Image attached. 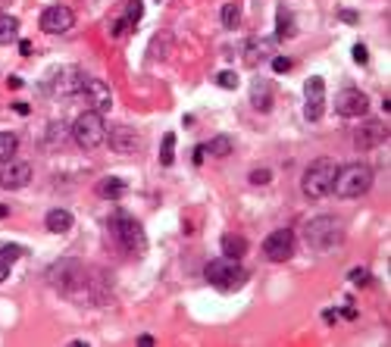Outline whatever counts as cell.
I'll list each match as a JSON object with an SVG mask.
<instances>
[{
  "instance_id": "40",
  "label": "cell",
  "mask_w": 391,
  "mask_h": 347,
  "mask_svg": "<svg viewBox=\"0 0 391 347\" xmlns=\"http://www.w3.org/2000/svg\"><path fill=\"white\" fill-rule=\"evenodd\" d=\"M203 153H207V150H203V144H200V147L194 150V163H203Z\"/></svg>"
},
{
  "instance_id": "25",
  "label": "cell",
  "mask_w": 391,
  "mask_h": 347,
  "mask_svg": "<svg viewBox=\"0 0 391 347\" xmlns=\"http://www.w3.org/2000/svg\"><path fill=\"white\" fill-rule=\"evenodd\" d=\"M172 160H175V135L166 132L163 135V147H160V163L163 166H172Z\"/></svg>"
},
{
  "instance_id": "35",
  "label": "cell",
  "mask_w": 391,
  "mask_h": 347,
  "mask_svg": "<svg viewBox=\"0 0 391 347\" xmlns=\"http://www.w3.org/2000/svg\"><path fill=\"white\" fill-rule=\"evenodd\" d=\"M128 28H132V25H128L125 19H119V22H113V28H110V34H113V38H122V34H125Z\"/></svg>"
},
{
  "instance_id": "8",
  "label": "cell",
  "mask_w": 391,
  "mask_h": 347,
  "mask_svg": "<svg viewBox=\"0 0 391 347\" xmlns=\"http://www.w3.org/2000/svg\"><path fill=\"white\" fill-rule=\"evenodd\" d=\"M79 94L85 97V103H91V109H97V113H106L110 106H113V91H110V85L103 79H91L85 75L82 79V88Z\"/></svg>"
},
{
  "instance_id": "7",
  "label": "cell",
  "mask_w": 391,
  "mask_h": 347,
  "mask_svg": "<svg viewBox=\"0 0 391 347\" xmlns=\"http://www.w3.org/2000/svg\"><path fill=\"white\" fill-rule=\"evenodd\" d=\"M106 141H110V147H113L116 153H122V157H132V153L144 150V135L138 129H132V125H116V129H110Z\"/></svg>"
},
{
  "instance_id": "36",
  "label": "cell",
  "mask_w": 391,
  "mask_h": 347,
  "mask_svg": "<svg viewBox=\"0 0 391 347\" xmlns=\"http://www.w3.org/2000/svg\"><path fill=\"white\" fill-rule=\"evenodd\" d=\"M7 279H10V260L0 257V282H7Z\"/></svg>"
},
{
  "instance_id": "5",
  "label": "cell",
  "mask_w": 391,
  "mask_h": 347,
  "mask_svg": "<svg viewBox=\"0 0 391 347\" xmlns=\"http://www.w3.org/2000/svg\"><path fill=\"white\" fill-rule=\"evenodd\" d=\"M72 138L82 150H97L106 144V122H103V113L97 109H85V113L76 119L72 125Z\"/></svg>"
},
{
  "instance_id": "23",
  "label": "cell",
  "mask_w": 391,
  "mask_h": 347,
  "mask_svg": "<svg viewBox=\"0 0 391 347\" xmlns=\"http://www.w3.org/2000/svg\"><path fill=\"white\" fill-rule=\"evenodd\" d=\"M16 34H19V19L10 16V13H4V16H0V44H10Z\"/></svg>"
},
{
  "instance_id": "6",
  "label": "cell",
  "mask_w": 391,
  "mask_h": 347,
  "mask_svg": "<svg viewBox=\"0 0 391 347\" xmlns=\"http://www.w3.org/2000/svg\"><path fill=\"white\" fill-rule=\"evenodd\" d=\"M203 276H207V282H210V285H216L219 291H235V288L244 285L247 272L241 269V263H238V260H232V257H216V260H210V263H207Z\"/></svg>"
},
{
  "instance_id": "38",
  "label": "cell",
  "mask_w": 391,
  "mask_h": 347,
  "mask_svg": "<svg viewBox=\"0 0 391 347\" xmlns=\"http://www.w3.org/2000/svg\"><path fill=\"white\" fill-rule=\"evenodd\" d=\"M13 109H16V113H19V116H28V103H22V100H19V103H16Z\"/></svg>"
},
{
  "instance_id": "32",
  "label": "cell",
  "mask_w": 391,
  "mask_h": 347,
  "mask_svg": "<svg viewBox=\"0 0 391 347\" xmlns=\"http://www.w3.org/2000/svg\"><path fill=\"white\" fill-rule=\"evenodd\" d=\"M347 279H350L353 285H366V282H369V272H366V269H350Z\"/></svg>"
},
{
  "instance_id": "41",
  "label": "cell",
  "mask_w": 391,
  "mask_h": 347,
  "mask_svg": "<svg viewBox=\"0 0 391 347\" xmlns=\"http://www.w3.org/2000/svg\"><path fill=\"white\" fill-rule=\"evenodd\" d=\"M138 344H144V347H151V344H154V338H151V335H141V338H138Z\"/></svg>"
},
{
  "instance_id": "10",
  "label": "cell",
  "mask_w": 391,
  "mask_h": 347,
  "mask_svg": "<svg viewBox=\"0 0 391 347\" xmlns=\"http://www.w3.org/2000/svg\"><path fill=\"white\" fill-rule=\"evenodd\" d=\"M366 109H369V100L357 88H344V91L335 94V113L344 116V119H357V116L366 113Z\"/></svg>"
},
{
  "instance_id": "1",
  "label": "cell",
  "mask_w": 391,
  "mask_h": 347,
  "mask_svg": "<svg viewBox=\"0 0 391 347\" xmlns=\"http://www.w3.org/2000/svg\"><path fill=\"white\" fill-rule=\"evenodd\" d=\"M344 238V225L335 216H313L304 225V241L313 253H326L332 247H338Z\"/></svg>"
},
{
  "instance_id": "17",
  "label": "cell",
  "mask_w": 391,
  "mask_h": 347,
  "mask_svg": "<svg viewBox=\"0 0 391 347\" xmlns=\"http://www.w3.org/2000/svg\"><path fill=\"white\" fill-rule=\"evenodd\" d=\"M272 50H275V44H272L269 38H254V41H247V47H244V53H247L244 60H247V66H257V63L269 60Z\"/></svg>"
},
{
  "instance_id": "3",
  "label": "cell",
  "mask_w": 391,
  "mask_h": 347,
  "mask_svg": "<svg viewBox=\"0 0 391 347\" xmlns=\"http://www.w3.org/2000/svg\"><path fill=\"white\" fill-rule=\"evenodd\" d=\"M335 172H338V163H335L332 157H319V160H313L310 166L304 169L301 191H304L310 200H323L326 194H332Z\"/></svg>"
},
{
  "instance_id": "33",
  "label": "cell",
  "mask_w": 391,
  "mask_h": 347,
  "mask_svg": "<svg viewBox=\"0 0 391 347\" xmlns=\"http://www.w3.org/2000/svg\"><path fill=\"white\" fill-rule=\"evenodd\" d=\"M272 69L278 72V75H282V72H288V69H291V60H288V57H272Z\"/></svg>"
},
{
  "instance_id": "31",
  "label": "cell",
  "mask_w": 391,
  "mask_h": 347,
  "mask_svg": "<svg viewBox=\"0 0 391 347\" xmlns=\"http://www.w3.org/2000/svg\"><path fill=\"white\" fill-rule=\"evenodd\" d=\"M63 138H66V135H63V125L53 122L50 129H47V141H50V144H57V141H63Z\"/></svg>"
},
{
  "instance_id": "22",
  "label": "cell",
  "mask_w": 391,
  "mask_h": 347,
  "mask_svg": "<svg viewBox=\"0 0 391 347\" xmlns=\"http://www.w3.org/2000/svg\"><path fill=\"white\" fill-rule=\"evenodd\" d=\"M203 150H207L210 157H216V160H222V157L232 153V138L229 135H216L210 144H203Z\"/></svg>"
},
{
  "instance_id": "9",
  "label": "cell",
  "mask_w": 391,
  "mask_h": 347,
  "mask_svg": "<svg viewBox=\"0 0 391 347\" xmlns=\"http://www.w3.org/2000/svg\"><path fill=\"white\" fill-rule=\"evenodd\" d=\"M291 253H294V235H291V228H275L272 235H266L263 257L269 263H285V260H291Z\"/></svg>"
},
{
  "instance_id": "37",
  "label": "cell",
  "mask_w": 391,
  "mask_h": 347,
  "mask_svg": "<svg viewBox=\"0 0 391 347\" xmlns=\"http://www.w3.org/2000/svg\"><path fill=\"white\" fill-rule=\"evenodd\" d=\"M341 19L353 25V22H357V19H360V16H357V13H353V10H341Z\"/></svg>"
},
{
  "instance_id": "14",
  "label": "cell",
  "mask_w": 391,
  "mask_h": 347,
  "mask_svg": "<svg viewBox=\"0 0 391 347\" xmlns=\"http://www.w3.org/2000/svg\"><path fill=\"white\" fill-rule=\"evenodd\" d=\"M382 141H388V125L379 122V119L363 122L357 129V135H353V144H357L360 150H372V147H379Z\"/></svg>"
},
{
  "instance_id": "30",
  "label": "cell",
  "mask_w": 391,
  "mask_h": 347,
  "mask_svg": "<svg viewBox=\"0 0 391 347\" xmlns=\"http://www.w3.org/2000/svg\"><path fill=\"white\" fill-rule=\"evenodd\" d=\"M272 181V172L269 169H254L251 172V185H269Z\"/></svg>"
},
{
  "instance_id": "15",
  "label": "cell",
  "mask_w": 391,
  "mask_h": 347,
  "mask_svg": "<svg viewBox=\"0 0 391 347\" xmlns=\"http://www.w3.org/2000/svg\"><path fill=\"white\" fill-rule=\"evenodd\" d=\"M82 72L79 69H60L57 72V79H53V94H60V97H76L79 94V88H82Z\"/></svg>"
},
{
  "instance_id": "26",
  "label": "cell",
  "mask_w": 391,
  "mask_h": 347,
  "mask_svg": "<svg viewBox=\"0 0 391 347\" xmlns=\"http://www.w3.org/2000/svg\"><path fill=\"white\" fill-rule=\"evenodd\" d=\"M238 22H241V7L238 4H226V7H222V25H226V28H238Z\"/></svg>"
},
{
  "instance_id": "39",
  "label": "cell",
  "mask_w": 391,
  "mask_h": 347,
  "mask_svg": "<svg viewBox=\"0 0 391 347\" xmlns=\"http://www.w3.org/2000/svg\"><path fill=\"white\" fill-rule=\"evenodd\" d=\"M7 85H10V88H22V79H16V75H10V79H7Z\"/></svg>"
},
{
  "instance_id": "21",
  "label": "cell",
  "mask_w": 391,
  "mask_h": 347,
  "mask_svg": "<svg viewBox=\"0 0 391 347\" xmlns=\"http://www.w3.org/2000/svg\"><path fill=\"white\" fill-rule=\"evenodd\" d=\"M247 253V241L241 235H226L222 238V257H232V260H241Z\"/></svg>"
},
{
  "instance_id": "20",
  "label": "cell",
  "mask_w": 391,
  "mask_h": 347,
  "mask_svg": "<svg viewBox=\"0 0 391 347\" xmlns=\"http://www.w3.org/2000/svg\"><path fill=\"white\" fill-rule=\"evenodd\" d=\"M275 38L278 41L294 38V19H291V10L288 7H278L275 10Z\"/></svg>"
},
{
  "instance_id": "2",
  "label": "cell",
  "mask_w": 391,
  "mask_h": 347,
  "mask_svg": "<svg viewBox=\"0 0 391 347\" xmlns=\"http://www.w3.org/2000/svg\"><path fill=\"white\" fill-rule=\"evenodd\" d=\"M110 235H113V241L125 253L141 257V253L147 250V235H144V228H141L138 219L128 216V213H113V216H110Z\"/></svg>"
},
{
  "instance_id": "18",
  "label": "cell",
  "mask_w": 391,
  "mask_h": 347,
  "mask_svg": "<svg viewBox=\"0 0 391 347\" xmlns=\"http://www.w3.org/2000/svg\"><path fill=\"white\" fill-rule=\"evenodd\" d=\"M125 191H128V185H125V178H119V175H106V178L97 181V194L106 197V200H119Z\"/></svg>"
},
{
  "instance_id": "29",
  "label": "cell",
  "mask_w": 391,
  "mask_h": 347,
  "mask_svg": "<svg viewBox=\"0 0 391 347\" xmlns=\"http://www.w3.org/2000/svg\"><path fill=\"white\" fill-rule=\"evenodd\" d=\"M22 253H25V247H19V244H7L4 250H0V257H4V260H10V263H13V260H19Z\"/></svg>"
},
{
  "instance_id": "34",
  "label": "cell",
  "mask_w": 391,
  "mask_h": 347,
  "mask_svg": "<svg viewBox=\"0 0 391 347\" xmlns=\"http://www.w3.org/2000/svg\"><path fill=\"white\" fill-rule=\"evenodd\" d=\"M366 60H369V50H366L363 44H353V63H360V66H363Z\"/></svg>"
},
{
  "instance_id": "27",
  "label": "cell",
  "mask_w": 391,
  "mask_h": 347,
  "mask_svg": "<svg viewBox=\"0 0 391 347\" xmlns=\"http://www.w3.org/2000/svg\"><path fill=\"white\" fill-rule=\"evenodd\" d=\"M141 16H144V4H141V0H128L125 22H128V25H138V22H141Z\"/></svg>"
},
{
  "instance_id": "19",
  "label": "cell",
  "mask_w": 391,
  "mask_h": 347,
  "mask_svg": "<svg viewBox=\"0 0 391 347\" xmlns=\"http://www.w3.org/2000/svg\"><path fill=\"white\" fill-rule=\"evenodd\" d=\"M44 225H47V232H53V235H66L69 228H72V213L69 210H50L47 216H44Z\"/></svg>"
},
{
  "instance_id": "16",
  "label": "cell",
  "mask_w": 391,
  "mask_h": 347,
  "mask_svg": "<svg viewBox=\"0 0 391 347\" xmlns=\"http://www.w3.org/2000/svg\"><path fill=\"white\" fill-rule=\"evenodd\" d=\"M251 103H254V109H260V113L272 109V82L269 79H254V85H251Z\"/></svg>"
},
{
  "instance_id": "12",
  "label": "cell",
  "mask_w": 391,
  "mask_h": 347,
  "mask_svg": "<svg viewBox=\"0 0 391 347\" xmlns=\"http://www.w3.org/2000/svg\"><path fill=\"white\" fill-rule=\"evenodd\" d=\"M31 181V166L28 163H19V160H7L0 163V188L7 191H19Z\"/></svg>"
},
{
  "instance_id": "24",
  "label": "cell",
  "mask_w": 391,
  "mask_h": 347,
  "mask_svg": "<svg viewBox=\"0 0 391 347\" xmlns=\"http://www.w3.org/2000/svg\"><path fill=\"white\" fill-rule=\"evenodd\" d=\"M16 150H19V138H16L13 132H0V163L13 160Z\"/></svg>"
},
{
  "instance_id": "11",
  "label": "cell",
  "mask_w": 391,
  "mask_h": 347,
  "mask_svg": "<svg viewBox=\"0 0 391 347\" xmlns=\"http://www.w3.org/2000/svg\"><path fill=\"white\" fill-rule=\"evenodd\" d=\"M304 97H307V106H304L307 119H310V122L323 119V113H326V82H323L319 75H310V79H307Z\"/></svg>"
},
{
  "instance_id": "4",
  "label": "cell",
  "mask_w": 391,
  "mask_h": 347,
  "mask_svg": "<svg viewBox=\"0 0 391 347\" xmlns=\"http://www.w3.org/2000/svg\"><path fill=\"white\" fill-rule=\"evenodd\" d=\"M372 188V169L366 163H347V166H338L332 181V191L338 197H360Z\"/></svg>"
},
{
  "instance_id": "13",
  "label": "cell",
  "mask_w": 391,
  "mask_h": 347,
  "mask_svg": "<svg viewBox=\"0 0 391 347\" xmlns=\"http://www.w3.org/2000/svg\"><path fill=\"white\" fill-rule=\"evenodd\" d=\"M72 25H76V16L69 7H47L41 13V28L47 34H66Z\"/></svg>"
},
{
  "instance_id": "28",
  "label": "cell",
  "mask_w": 391,
  "mask_h": 347,
  "mask_svg": "<svg viewBox=\"0 0 391 347\" xmlns=\"http://www.w3.org/2000/svg\"><path fill=\"white\" fill-rule=\"evenodd\" d=\"M216 85L226 88V91H232V88H238V75L226 69V72H219V75H216Z\"/></svg>"
}]
</instances>
